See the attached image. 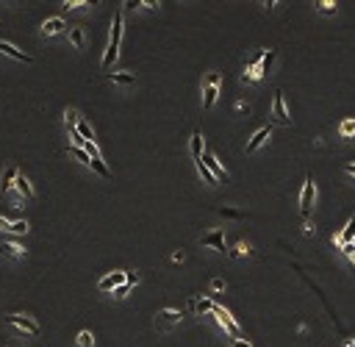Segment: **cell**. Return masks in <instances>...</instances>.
Masks as SVG:
<instances>
[{"mask_svg": "<svg viewBox=\"0 0 355 347\" xmlns=\"http://www.w3.org/2000/svg\"><path fill=\"white\" fill-rule=\"evenodd\" d=\"M183 258H186V256H183V250H178V253H172V261H183Z\"/></svg>", "mask_w": 355, "mask_h": 347, "instance_id": "7bdbcfd3", "label": "cell"}, {"mask_svg": "<svg viewBox=\"0 0 355 347\" xmlns=\"http://www.w3.org/2000/svg\"><path fill=\"white\" fill-rule=\"evenodd\" d=\"M236 109H239V111H247V114H250V106H247L244 100H239V103H236Z\"/></svg>", "mask_w": 355, "mask_h": 347, "instance_id": "60d3db41", "label": "cell"}, {"mask_svg": "<svg viewBox=\"0 0 355 347\" xmlns=\"http://www.w3.org/2000/svg\"><path fill=\"white\" fill-rule=\"evenodd\" d=\"M261 75H264V73H261V67H258V58H256L253 64H247V67H244V75H241V81H244V84H256Z\"/></svg>", "mask_w": 355, "mask_h": 347, "instance_id": "d6986e66", "label": "cell"}, {"mask_svg": "<svg viewBox=\"0 0 355 347\" xmlns=\"http://www.w3.org/2000/svg\"><path fill=\"white\" fill-rule=\"evenodd\" d=\"M125 284H128V286H136V284H139V272H131V269H125Z\"/></svg>", "mask_w": 355, "mask_h": 347, "instance_id": "e575fe53", "label": "cell"}, {"mask_svg": "<svg viewBox=\"0 0 355 347\" xmlns=\"http://www.w3.org/2000/svg\"><path fill=\"white\" fill-rule=\"evenodd\" d=\"M64 122H67V131H69V136H73V133H75V125H78V111L67 109V111H64Z\"/></svg>", "mask_w": 355, "mask_h": 347, "instance_id": "4316f807", "label": "cell"}, {"mask_svg": "<svg viewBox=\"0 0 355 347\" xmlns=\"http://www.w3.org/2000/svg\"><path fill=\"white\" fill-rule=\"evenodd\" d=\"M6 320L11 322L14 328H20V331H25V333H31V336H39L42 333V328H39V322L33 320V317H22V314H9Z\"/></svg>", "mask_w": 355, "mask_h": 347, "instance_id": "8992f818", "label": "cell"}, {"mask_svg": "<svg viewBox=\"0 0 355 347\" xmlns=\"http://www.w3.org/2000/svg\"><path fill=\"white\" fill-rule=\"evenodd\" d=\"M0 250L6 253V256H11V258H25V248H22V245H17V242H3L0 245Z\"/></svg>", "mask_w": 355, "mask_h": 347, "instance_id": "7402d4cb", "label": "cell"}, {"mask_svg": "<svg viewBox=\"0 0 355 347\" xmlns=\"http://www.w3.org/2000/svg\"><path fill=\"white\" fill-rule=\"evenodd\" d=\"M20 175V169L14 167V164H9L6 167V172H3V178H0V189H3V195H9L11 189H14V178Z\"/></svg>", "mask_w": 355, "mask_h": 347, "instance_id": "9a60e30c", "label": "cell"}, {"mask_svg": "<svg viewBox=\"0 0 355 347\" xmlns=\"http://www.w3.org/2000/svg\"><path fill=\"white\" fill-rule=\"evenodd\" d=\"M203 164H205V169H208V172L214 175V181H225V178H228V172L222 169V164L217 161V156H214V153H208V150H205V153H203Z\"/></svg>", "mask_w": 355, "mask_h": 347, "instance_id": "30bf717a", "label": "cell"}, {"mask_svg": "<svg viewBox=\"0 0 355 347\" xmlns=\"http://www.w3.org/2000/svg\"><path fill=\"white\" fill-rule=\"evenodd\" d=\"M336 9H339V6H336L333 0H319V3H316L319 14H336Z\"/></svg>", "mask_w": 355, "mask_h": 347, "instance_id": "83f0119b", "label": "cell"}, {"mask_svg": "<svg viewBox=\"0 0 355 347\" xmlns=\"http://www.w3.org/2000/svg\"><path fill=\"white\" fill-rule=\"evenodd\" d=\"M189 305H192V311H194V314H211L217 303H214L211 297H194Z\"/></svg>", "mask_w": 355, "mask_h": 347, "instance_id": "e0dca14e", "label": "cell"}, {"mask_svg": "<svg viewBox=\"0 0 355 347\" xmlns=\"http://www.w3.org/2000/svg\"><path fill=\"white\" fill-rule=\"evenodd\" d=\"M347 347H355V342H347Z\"/></svg>", "mask_w": 355, "mask_h": 347, "instance_id": "f6af8a7d", "label": "cell"}, {"mask_svg": "<svg viewBox=\"0 0 355 347\" xmlns=\"http://www.w3.org/2000/svg\"><path fill=\"white\" fill-rule=\"evenodd\" d=\"M141 6H147V9H158V6H161V3H158V0H145V3H141Z\"/></svg>", "mask_w": 355, "mask_h": 347, "instance_id": "b9f144b4", "label": "cell"}, {"mask_svg": "<svg viewBox=\"0 0 355 347\" xmlns=\"http://www.w3.org/2000/svg\"><path fill=\"white\" fill-rule=\"evenodd\" d=\"M313 195H316L313 178H311V175H305L303 192H300V211H303V217H308V214H311V209H313Z\"/></svg>", "mask_w": 355, "mask_h": 347, "instance_id": "52a82bcc", "label": "cell"}, {"mask_svg": "<svg viewBox=\"0 0 355 347\" xmlns=\"http://www.w3.org/2000/svg\"><path fill=\"white\" fill-rule=\"evenodd\" d=\"M64 28H67V22H64L61 17H50V20L42 22V33H45V37H56V33H61Z\"/></svg>", "mask_w": 355, "mask_h": 347, "instance_id": "4fadbf2b", "label": "cell"}, {"mask_svg": "<svg viewBox=\"0 0 355 347\" xmlns=\"http://www.w3.org/2000/svg\"><path fill=\"white\" fill-rule=\"evenodd\" d=\"M225 289V281L222 278H214V281H211V292H222Z\"/></svg>", "mask_w": 355, "mask_h": 347, "instance_id": "8d00e7d4", "label": "cell"}, {"mask_svg": "<svg viewBox=\"0 0 355 347\" xmlns=\"http://www.w3.org/2000/svg\"><path fill=\"white\" fill-rule=\"evenodd\" d=\"M131 289H133V286H128V284H122V286H117V289H114V297H117V300H122V297H128V295H131Z\"/></svg>", "mask_w": 355, "mask_h": 347, "instance_id": "d6a6232c", "label": "cell"}, {"mask_svg": "<svg viewBox=\"0 0 355 347\" xmlns=\"http://www.w3.org/2000/svg\"><path fill=\"white\" fill-rule=\"evenodd\" d=\"M347 242H355V214L350 217V222L344 225V231L333 233V245H336V248H341V245H347Z\"/></svg>", "mask_w": 355, "mask_h": 347, "instance_id": "8fae6325", "label": "cell"}, {"mask_svg": "<svg viewBox=\"0 0 355 347\" xmlns=\"http://www.w3.org/2000/svg\"><path fill=\"white\" fill-rule=\"evenodd\" d=\"M84 42H86V33H84V28H69V45L73 48H84Z\"/></svg>", "mask_w": 355, "mask_h": 347, "instance_id": "d4e9b609", "label": "cell"}, {"mask_svg": "<svg viewBox=\"0 0 355 347\" xmlns=\"http://www.w3.org/2000/svg\"><path fill=\"white\" fill-rule=\"evenodd\" d=\"M211 314L217 317V322H220V325L225 328V331L230 333V336L233 339H239V333H241V328H239V322L233 320V314H230L228 308H222V305H214V311H211Z\"/></svg>", "mask_w": 355, "mask_h": 347, "instance_id": "3957f363", "label": "cell"}, {"mask_svg": "<svg viewBox=\"0 0 355 347\" xmlns=\"http://www.w3.org/2000/svg\"><path fill=\"white\" fill-rule=\"evenodd\" d=\"M189 150H192L194 164L203 161V133H200V131H192V139H189Z\"/></svg>", "mask_w": 355, "mask_h": 347, "instance_id": "2e32d148", "label": "cell"}, {"mask_svg": "<svg viewBox=\"0 0 355 347\" xmlns=\"http://www.w3.org/2000/svg\"><path fill=\"white\" fill-rule=\"evenodd\" d=\"M222 217H228V220H239L241 211H236V209H222Z\"/></svg>", "mask_w": 355, "mask_h": 347, "instance_id": "d590c367", "label": "cell"}, {"mask_svg": "<svg viewBox=\"0 0 355 347\" xmlns=\"http://www.w3.org/2000/svg\"><path fill=\"white\" fill-rule=\"evenodd\" d=\"M75 133H78L84 142H94V131H92V125L84 120V117H78V125H75Z\"/></svg>", "mask_w": 355, "mask_h": 347, "instance_id": "44dd1931", "label": "cell"}, {"mask_svg": "<svg viewBox=\"0 0 355 347\" xmlns=\"http://www.w3.org/2000/svg\"><path fill=\"white\" fill-rule=\"evenodd\" d=\"M313 231H316V228H313V222H308V220H305V225H303V233H305V236H311Z\"/></svg>", "mask_w": 355, "mask_h": 347, "instance_id": "f35d334b", "label": "cell"}, {"mask_svg": "<svg viewBox=\"0 0 355 347\" xmlns=\"http://www.w3.org/2000/svg\"><path fill=\"white\" fill-rule=\"evenodd\" d=\"M14 189L20 192V195L25 197V200H31V197H33V186H31V181H28V178H25V175H22V172H20V175H17V178H14Z\"/></svg>", "mask_w": 355, "mask_h": 347, "instance_id": "ac0fdd59", "label": "cell"}, {"mask_svg": "<svg viewBox=\"0 0 355 347\" xmlns=\"http://www.w3.org/2000/svg\"><path fill=\"white\" fill-rule=\"evenodd\" d=\"M344 169H347V175H355V164H347Z\"/></svg>", "mask_w": 355, "mask_h": 347, "instance_id": "ee69618b", "label": "cell"}, {"mask_svg": "<svg viewBox=\"0 0 355 347\" xmlns=\"http://www.w3.org/2000/svg\"><path fill=\"white\" fill-rule=\"evenodd\" d=\"M272 120H275L277 125H292V114H289V109H286V97H283L280 89L275 92V100H272Z\"/></svg>", "mask_w": 355, "mask_h": 347, "instance_id": "277c9868", "label": "cell"}, {"mask_svg": "<svg viewBox=\"0 0 355 347\" xmlns=\"http://www.w3.org/2000/svg\"><path fill=\"white\" fill-rule=\"evenodd\" d=\"M200 245H203V248H211V250H217V253H225V231H222V228H214V231L203 233Z\"/></svg>", "mask_w": 355, "mask_h": 347, "instance_id": "9c48e42d", "label": "cell"}, {"mask_svg": "<svg viewBox=\"0 0 355 347\" xmlns=\"http://www.w3.org/2000/svg\"><path fill=\"white\" fill-rule=\"evenodd\" d=\"M9 225H11V220H6V217H0V231H9Z\"/></svg>", "mask_w": 355, "mask_h": 347, "instance_id": "ab89813d", "label": "cell"}, {"mask_svg": "<svg viewBox=\"0 0 355 347\" xmlns=\"http://www.w3.org/2000/svg\"><path fill=\"white\" fill-rule=\"evenodd\" d=\"M339 250L344 253V256H347V258H350V261L355 264V242H347V245H341Z\"/></svg>", "mask_w": 355, "mask_h": 347, "instance_id": "1f68e13d", "label": "cell"}, {"mask_svg": "<svg viewBox=\"0 0 355 347\" xmlns=\"http://www.w3.org/2000/svg\"><path fill=\"white\" fill-rule=\"evenodd\" d=\"M269 131H272L269 125H266V128H258V131L253 133V139L247 142V153H256V150H261L264 145H266V139H269Z\"/></svg>", "mask_w": 355, "mask_h": 347, "instance_id": "7c38bea8", "label": "cell"}, {"mask_svg": "<svg viewBox=\"0 0 355 347\" xmlns=\"http://www.w3.org/2000/svg\"><path fill=\"white\" fill-rule=\"evenodd\" d=\"M109 81L117 86H133L136 84V75L133 73H109Z\"/></svg>", "mask_w": 355, "mask_h": 347, "instance_id": "ffe728a7", "label": "cell"}, {"mask_svg": "<svg viewBox=\"0 0 355 347\" xmlns=\"http://www.w3.org/2000/svg\"><path fill=\"white\" fill-rule=\"evenodd\" d=\"M0 53H6V56H11V58H14V61H22V64H31V61H33V58L28 56V53L17 50V48H14V45H11V42H0Z\"/></svg>", "mask_w": 355, "mask_h": 347, "instance_id": "5bb4252c", "label": "cell"}, {"mask_svg": "<svg viewBox=\"0 0 355 347\" xmlns=\"http://www.w3.org/2000/svg\"><path fill=\"white\" fill-rule=\"evenodd\" d=\"M122 284H125V269H114V272L103 275V278L97 281V289L100 292H114L117 286H122Z\"/></svg>", "mask_w": 355, "mask_h": 347, "instance_id": "ba28073f", "label": "cell"}, {"mask_svg": "<svg viewBox=\"0 0 355 347\" xmlns=\"http://www.w3.org/2000/svg\"><path fill=\"white\" fill-rule=\"evenodd\" d=\"M339 136L341 139H352L355 136V117H350V120H344L339 125Z\"/></svg>", "mask_w": 355, "mask_h": 347, "instance_id": "484cf974", "label": "cell"}, {"mask_svg": "<svg viewBox=\"0 0 355 347\" xmlns=\"http://www.w3.org/2000/svg\"><path fill=\"white\" fill-rule=\"evenodd\" d=\"M78 347H94L92 331H81V333H78Z\"/></svg>", "mask_w": 355, "mask_h": 347, "instance_id": "f546056e", "label": "cell"}, {"mask_svg": "<svg viewBox=\"0 0 355 347\" xmlns=\"http://www.w3.org/2000/svg\"><path fill=\"white\" fill-rule=\"evenodd\" d=\"M272 64H275V50H261L258 53V67H261V73H269Z\"/></svg>", "mask_w": 355, "mask_h": 347, "instance_id": "603a6c76", "label": "cell"}, {"mask_svg": "<svg viewBox=\"0 0 355 347\" xmlns=\"http://www.w3.org/2000/svg\"><path fill=\"white\" fill-rule=\"evenodd\" d=\"M9 231H11V233H28V231H31V225H28L25 220H14V222L9 225Z\"/></svg>", "mask_w": 355, "mask_h": 347, "instance_id": "f1b7e54d", "label": "cell"}, {"mask_svg": "<svg viewBox=\"0 0 355 347\" xmlns=\"http://www.w3.org/2000/svg\"><path fill=\"white\" fill-rule=\"evenodd\" d=\"M230 347H253V344L247 342V339H241V336H239V339H230Z\"/></svg>", "mask_w": 355, "mask_h": 347, "instance_id": "74e56055", "label": "cell"}, {"mask_svg": "<svg viewBox=\"0 0 355 347\" xmlns=\"http://www.w3.org/2000/svg\"><path fill=\"white\" fill-rule=\"evenodd\" d=\"M181 320H183V314L178 308H161L156 314V328H161V331H169V328H175V325H181Z\"/></svg>", "mask_w": 355, "mask_h": 347, "instance_id": "5b68a950", "label": "cell"}, {"mask_svg": "<svg viewBox=\"0 0 355 347\" xmlns=\"http://www.w3.org/2000/svg\"><path fill=\"white\" fill-rule=\"evenodd\" d=\"M220 86H222V75L220 73H208L203 78V109H214L217 97H220Z\"/></svg>", "mask_w": 355, "mask_h": 347, "instance_id": "7a4b0ae2", "label": "cell"}, {"mask_svg": "<svg viewBox=\"0 0 355 347\" xmlns=\"http://www.w3.org/2000/svg\"><path fill=\"white\" fill-rule=\"evenodd\" d=\"M122 11H114L111 17V37H109V48H105V56H103V70H109L111 64L117 61L120 56V42H122Z\"/></svg>", "mask_w": 355, "mask_h": 347, "instance_id": "6da1fadb", "label": "cell"}, {"mask_svg": "<svg viewBox=\"0 0 355 347\" xmlns=\"http://www.w3.org/2000/svg\"><path fill=\"white\" fill-rule=\"evenodd\" d=\"M136 9H141V0H125L122 3V11H136Z\"/></svg>", "mask_w": 355, "mask_h": 347, "instance_id": "836d02e7", "label": "cell"}, {"mask_svg": "<svg viewBox=\"0 0 355 347\" xmlns=\"http://www.w3.org/2000/svg\"><path fill=\"white\" fill-rule=\"evenodd\" d=\"M86 6H92V3H89V0H67L64 9L67 11H81V9H86Z\"/></svg>", "mask_w": 355, "mask_h": 347, "instance_id": "4dcf8cb0", "label": "cell"}, {"mask_svg": "<svg viewBox=\"0 0 355 347\" xmlns=\"http://www.w3.org/2000/svg\"><path fill=\"white\" fill-rule=\"evenodd\" d=\"M250 253H253V245L250 242H236L233 250H228V256L230 258H241V256H250Z\"/></svg>", "mask_w": 355, "mask_h": 347, "instance_id": "cb8c5ba5", "label": "cell"}]
</instances>
